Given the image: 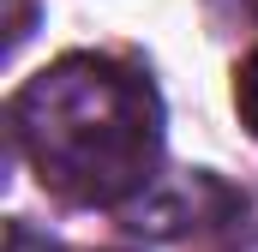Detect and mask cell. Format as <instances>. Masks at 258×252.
I'll use <instances>...</instances> for the list:
<instances>
[{
	"label": "cell",
	"mask_w": 258,
	"mask_h": 252,
	"mask_svg": "<svg viewBox=\"0 0 258 252\" xmlns=\"http://www.w3.org/2000/svg\"><path fill=\"white\" fill-rule=\"evenodd\" d=\"M12 132L36 162L42 186L72 204H120L150 186L162 150V108L138 72L72 54L18 90Z\"/></svg>",
	"instance_id": "6da1fadb"
},
{
	"label": "cell",
	"mask_w": 258,
	"mask_h": 252,
	"mask_svg": "<svg viewBox=\"0 0 258 252\" xmlns=\"http://www.w3.org/2000/svg\"><path fill=\"white\" fill-rule=\"evenodd\" d=\"M234 108H240V126L258 138V48L240 60V72H234Z\"/></svg>",
	"instance_id": "7a4b0ae2"
},
{
	"label": "cell",
	"mask_w": 258,
	"mask_h": 252,
	"mask_svg": "<svg viewBox=\"0 0 258 252\" xmlns=\"http://www.w3.org/2000/svg\"><path fill=\"white\" fill-rule=\"evenodd\" d=\"M6 252H60V240L36 234L30 222H12V228H6Z\"/></svg>",
	"instance_id": "3957f363"
}]
</instances>
